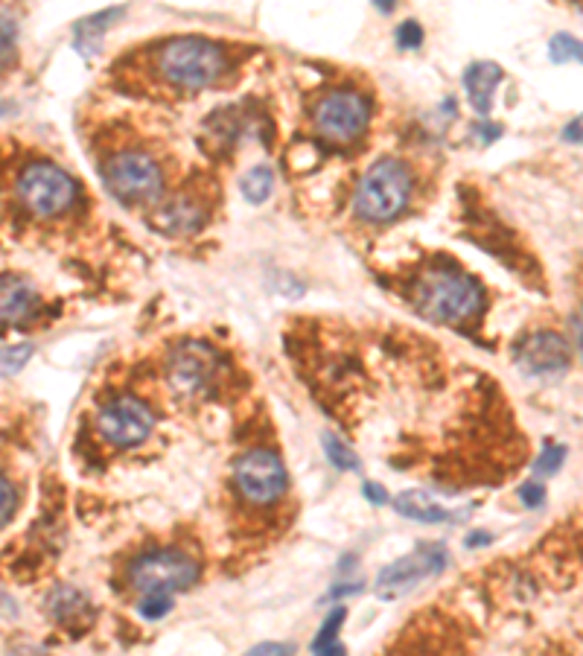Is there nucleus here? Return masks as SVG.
Wrapping results in <instances>:
<instances>
[{"mask_svg": "<svg viewBox=\"0 0 583 656\" xmlns=\"http://www.w3.org/2000/svg\"><path fill=\"white\" fill-rule=\"evenodd\" d=\"M481 292L479 280L470 275H464L455 266H435L426 275L414 283L412 304L414 310L420 312L426 321L435 324H464L470 321L481 307Z\"/></svg>", "mask_w": 583, "mask_h": 656, "instance_id": "obj_1", "label": "nucleus"}, {"mask_svg": "<svg viewBox=\"0 0 583 656\" xmlns=\"http://www.w3.org/2000/svg\"><path fill=\"white\" fill-rule=\"evenodd\" d=\"M228 68L222 47L202 35H181L158 50V70L178 91H205Z\"/></svg>", "mask_w": 583, "mask_h": 656, "instance_id": "obj_2", "label": "nucleus"}, {"mask_svg": "<svg viewBox=\"0 0 583 656\" xmlns=\"http://www.w3.org/2000/svg\"><path fill=\"white\" fill-rule=\"evenodd\" d=\"M412 199V173L403 161L397 158H379L371 164V170L362 175L356 196H353V210L365 222H391L397 219Z\"/></svg>", "mask_w": 583, "mask_h": 656, "instance_id": "obj_3", "label": "nucleus"}, {"mask_svg": "<svg viewBox=\"0 0 583 656\" xmlns=\"http://www.w3.org/2000/svg\"><path fill=\"white\" fill-rule=\"evenodd\" d=\"M105 187L123 205H152L164 193V173L152 155L126 149L108 158L105 164Z\"/></svg>", "mask_w": 583, "mask_h": 656, "instance_id": "obj_4", "label": "nucleus"}, {"mask_svg": "<svg viewBox=\"0 0 583 656\" xmlns=\"http://www.w3.org/2000/svg\"><path fill=\"white\" fill-rule=\"evenodd\" d=\"M76 193H79L76 181L50 161L27 164L24 173L18 175V199L41 219L65 213L76 202Z\"/></svg>", "mask_w": 583, "mask_h": 656, "instance_id": "obj_5", "label": "nucleus"}, {"mask_svg": "<svg viewBox=\"0 0 583 656\" xmlns=\"http://www.w3.org/2000/svg\"><path fill=\"white\" fill-rule=\"evenodd\" d=\"M199 578V566L193 557L175 549H161L138 557L129 569V581L138 592H181L190 589Z\"/></svg>", "mask_w": 583, "mask_h": 656, "instance_id": "obj_6", "label": "nucleus"}, {"mask_svg": "<svg viewBox=\"0 0 583 656\" xmlns=\"http://www.w3.org/2000/svg\"><path fill=\"white\" fill-rule=\"evenodd\" d=\"M371 120V103L356 91H333L315 105V132L330 143H353Z\"/></svg>", "mask_w": 583, "mask_h": 656, "instance_id": "obj_7", "label": "nucleus"}, {"mask_svg": "<svg viewBox=\"0 0 583 656\" xmlns=\"http://www.w3.org/2000/svg\"><path fill=\"white\" fill-rule=\"evenodd\" d=\"M234 482H237V490L248 502L272 505V502H277L286 493L289 476H286V467H283V461L277 458L275 452L251 449V452H245L240 461H237Z\"/></svg>", "mask_w": 583, "mask_h": 656, "instance_id": "obj_8", "label": "nucleus"}, {"mask_svg": "<svg viewBox=\"0 0 583 656\" xmlns=\"http://www.w3.org/2000/svg\"><path fill=\"white\" fill-rule=\"evenodd\" d=\"M97 429H100L105 441L114 444V447H135V444L146 441L152 435L155 417L135 397H117V400L105 403L100 409Z\"/></svg>", "mask_w": 583, "mask_h": 656, "instance_id": "obj_9", "label": "nucleus"}, {"mask_svg": "<svg viewBox=\"0 0 583 656\" xmlns=\"http://www.w3.org/2000/svg\"><path fill=\"white\" fill-rule=\"evenodd\" d=\"M446 566L444 546H420L417 552L406 554L385 566L377 575V595L379 598H400L409 589H414L423 578L438 575Z\"/></svg>", "mask_w": 583, "mask_h": 656, "instance_id": "obj_10", "label": "nucleus"}, {"mask_svg": "<svg viewBox=\"0 0 583 656\" xmlns=\"http://www.w3.org/2000/svg\"><path fill=\"white\" fill-rule=\"evenodd\" d=\"M516 365L528 377H549L563 374L572 365V347L560 333H531L522 345L516 347Z\"/></svg>", "mask_w": 583, "mask_h": 656, "instance_id": "obj_11", "label": "nucleus"}, {"mask_svg": "<svg viewBox=\"0 0 583 656\" xmlns=\"http://www.w3.org/2000/svg\"><path fill=\"white\" fill-rule=\"evenodd\" d=\"M216 365H219V356L213 347L202 345V342H184L170 359L172 388L190 397L205 391L210 377L216 374Z\"/></svg>", "mask_w": 583, "mask_h": 656, "instance_id": "obj_12", "label": "nucleus"}, {"mask_svg": "<svg viewBox=\"0 0 583 656\" xmlns=\"http://www.w3.org/2000/svg\"><path fill=\"white\" fill-rule=\"evenodd\" d=\"M38 304V292L24 277H3L0 280V327H15L33 315Z\"/></svg>", "mask_w": 583, "mask_h": 656, "instance_id": "obj_13", "label": "nucleus"}, {"mask_svg": "<svg viewBox=\"0 0 583 656\" xmlns=\"http://www.w3.org/2000/svg\"><path fill=\"white\" fill-rule=\"evenodd\" d=\"M505 79V70L499 68L496 62H473L470 68L464 70V88L470 94V103L479 111L481 117L490 114L493 105V91L499 88V82Z\"/></svg>", "mask_w": 583, "mask_h": 656, "instance_id": "obj_14", "label": "nucleus"}, {"mask_svg": "<svg viewBox=\"0 0 583 656\" xmlns=\"http://www.w3.org/2000/svg\"><path fill=\"white\" fill-rule=\"evenodd\" d=\"M394 508L397 514L406 519H414V522H423V525H441V522H452L455 514L444 508L438 499H432L429 493L423 490H406L394 499Z\"/></svg>", "mask_w": 583, "mask_h": 656, "instance_id": "obj_15", "label": "nucleus"}, {"mask_svg": "<svg viewBox=\"0 0 583 656\" xmlns=\"http://www.w3.org/2000/svg\"><path fill=\"white\" fill-rule=\"evenodd\" d=\"M152 225L164 234H193L199 225H202V208L187 202V199H178L167 208H161L155 216H152Z\"/></svg>", "mask_w": 583, "mask_h": 656, "instance_id": "obj_16", "label": "nucleus"}, {"mask_svg": "<svg viewBox=\"0 0 583 656\" xmlns=\"http://www.w3.org/2000/svg\"><path fill=\"white\" fill-rule=\"evenodd\" d=\"M123 12H126L123 6H108V9L97 12V15L82 18V21L76 24V47H79V53H94L97 44H100V38L123 18Z\"/></svg>", "mask_w": 583, "mask_h": 656, "instance_id": "obj_17", "label": "nucleus"}, {"mask_svg": "<svg viewBox=\"0 0 583 656\" xmlns=\"http://www.w3.org/2000/svg\"><path fill=\"white\" fill-rule=\"evenodd\" d=\"M272 190H275V170L266 167V164L248 170L245 178H242V196L251 205H263L272 196Z\"/></svg>", "mask_w": 583, "mask_h": 656, "instance_id": "obj_18", "label": "nucleus"}, {"mask_svg": "<svg viewBox=\"0 0 583 656\" xmlns=\"http://www.w3.org/2000/svg\"><path fill=\"white\" fill-rule=\"evenodd\" d=\"M347 619V610L344 607H336L324 624H321V630H318V636L312 639V651L315 654H342L344 648L339 645V627Z\"/></svg>", "mask_w": 583, "mask_h": 656, "instance_id": "obj_19", "label": "nucleus"}, {"mask_svg": "<svg viewBox=\"0 0 583 656\" xmlns=\"http://www.w3.org/2000/svg\"><path fill=\"white\" fill-rule=\"evenodd\" d=\"M549 59L554 65H569V62L583 65V41L569 33H557L549 41Z\"/></svg>", "mask_w": 583, "mask_h": 656, "instance_id": "obj_20", "label": "nucleus"}, {"mask_svg": "<svg viewBox=\"0 0 583 656\" xmlns=\"http://www.w3.org/2000/svg\"><path fill=\"white\" fill-rule=\"evenodd\" d=\"M321 441H324L321 447H324L327 461H330L336 470H344V473H356V470H359V458H356V452L347 447V444H342L336 435H330V432H327Z\"/></svg>", "mask_w": 583, "mask_h": 656, "instance_id": "obj_21", "label": "nucleus"}, {"mask_svg": "<svg viewBox=\"0 0 583 656\" xmlns=\"http://www.w3.org/2000/svg\"><path fill=\"white\" fill-rule=\"evenodd\" d=\"M15 41H18L15 18L0 15V73L12 68V62H15Z\"/></svg>", "mask_w": 583, "mask_h": 656, "instance_id": "obj_22", "label": "nucleus"}, {"mask_svg": "<svg viewBox=\"0 0 583 656\" xmlns=\"http://www.w3.org/2000/svg\"><path fill=\"white\" fill-rule=\"evenodd\" d=\"M170 610H172V595H167V592H143V598H140L138 604V613L143 619H149V622L164 619Z\"/></svg>", "mask_w": 583, "mask_h": 656, "instance_id": "obj_23", "label": "nucleus"}, {"mask_svg": "<svg viewBox=\"0 0 583 656\" xmlns=\"http://www.w3.org/2000/svg\"><path fill=\"white\" fill-rule=\"evenodd\" d=\"M33 356V347L30 345H15V347H0V371L3 374H15L21 371Z\"/></svg>", "mask_w": 583, "mask_h": 656, "instance_id": "obj_24", "label": "nucleus"}, {"mask_svg": "<svg viewBox=\"0 0 583 656\" xmlns=\"http://www.w3.org/2000/svg\"><path fill=\"white\" fill-rule=\"evenodd\" d=\"M566 461V447L560 444H549V447L540 452V458L534 461V473L537 476H554Z\"/></svg>", "mask_w": 583, "mask_h": 656, "instance_id": "obj_25", "label": "nucleus"}, {"mask_svg": "<svg viewBox=\"0 0 583 656\" xmlns=\"http://www.w3.org/2000/svg\"><path fill=\"white\" fill-rule=\"evenodd\" d=\"M423 27L417 24V21H403L400 27H397V47H403V50H417L420 44H423Z\"/></svg>", "mask_w": 583, "mask_h": 656, "instance_id": "obj_26", "label": "nucleus"}, {"mask_svg": "<svg viewBox=\"0 0 583 656\" xmlns=\"http://www.w3.org/2000/svg\"><path fill=\"white\" fill-rule=\"evenodd\" d=\"M15 511V487L0 476V525Z\"/></svg>", "mask_w": 583, "mask_h": 656, "instance_id": "obj_27", "label": "nucleus"}, {"mask_svg": "<svg viewBox=\"0 0 583 656\" xmlns=\"http://www.w3.org/2000/svg\"><path fill=\"white\" fill-rule=\"evenodd\" d=\"M519 499L525 502V508H540V505L546 502V490H543L540 484H525V487L519 490Z\"/></svg>", "mask_w": 583, "mask_h": 656, "instance_id": "obj_28", "label": "nucleus"}, {"mask_svg": "<svg viewBox=\"0 0 583 656\" xmlns=\"http://www.w3.org/2000/svg\"><path fill=\"white\" fill-rule=\"evenodd\" d=\"M362 496H365L368 502H374V505H385V502H388V493H385V487H379L377 482L362 484Z\"/></svg>", "mask_w": 583, "mask_h": 656, "instance_id": "obj_29", "label": "nucleus"}, {"mask_svg": "<svg viewBox=\"0 0 583 656\" xmlns=\"http://www.w3.org/2000/svg\"><path fill=\"white\" fill-rule=\"evenodd\" d=\"M563 140L566 143H583V114L575 117L566 129H563Z\"/></svg>", "mask_w": 583, "mask_h": 656, "instance_id": "obj_30", "label": "nucleus"}, {"mask_svg": "<svg viewBox=\"0 0 583 656\" xmlns=\"http://www.w3.org/2000/svg\"><path fill=\"white\" fill-rule=\"evenodd\" d=\"M251 654H292V648L289 645H277V642H266V645L251 648Z\"/></svg>", "mask_w": 583, "mask_h": 656, "instance_id": "obj_31", "label": "nucleus"}, {"mask_svg": "<svg viewBox=\"0 0 583 656\" xmlns=\"http://www.w3.org/2000/svg\"><path fill=\"white\" fill-rule=\"evenodd\" d=\"M397 3H400V0H374V6H377L379 12H385V15H391V12L397 9Z\"/></svg>", "mask_w": 583, "mask_h": 656, "instance_id": "obj_32", "label": "nucleus"}, {"mask_svg": "<svg viewBox=\"0 0 583 656\" xmlns=\"http://www.w3.org/2000/svg\"><path fill=\"white\" fill-rule=\"evenodd\" d=\"M575 333H578V342L583 347V310L578 312V318H575Z\"/></svg>", "mask_w": 583, "mask_h": 656, "instance_id": "obj_33", "label": "nucleus"}]
</instances>
